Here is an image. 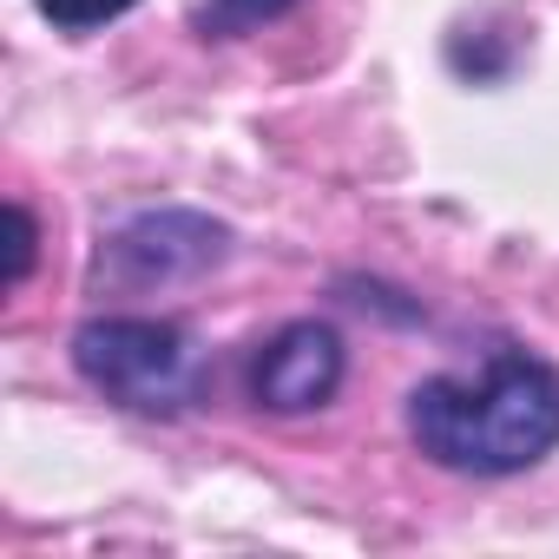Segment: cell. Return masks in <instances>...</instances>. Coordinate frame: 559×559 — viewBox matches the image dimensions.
<instances>
[{
    "mask_svg": "<svg viewBox=\"0 0 559 559\" xmlns=\"http://www.w3.org/2000/svg\"><path fill=\"white\" fill-rule=\"evenodd\" d=\"M224 257H230V224L185 211V204L139 211L99 243L93 290H171V284H191V276L217 270Z\"/></svg>",
    "mask_w": 559,
    "mask_h": 559,
    "instance_id": "3957f363",
    "label": "cell"
},
{
    "mask_svg": "<svg viewBox=\"0 0 559 559\" xmlns=\"http://www.w3.org/2000/svg\"><path fill=\"white\" fill-rule=\"evenodd\" d=\"M73 369L132 415H185L204 395V349L165 317H93L73 336Z\"/></svg>",
    "mask_w": 559,
    "mask_h": 559,
    "instance_id": "7a4b0ae2",
    "label": "cell"
},
{
    "mask_svg": "<svg viewBox=\"0 0 559 559\" xmlns=\"http://www.w3.org/2000/svg\"><path fill=\"white\" fill-rule=\"evenodd\" d=\"M34 8H40L60 34H93V27H106V21L132 14L139 0H34Z\"/></svg>",
    "mask_w": 559,
    "mask_h": 559,
    "instance_id": "8992f818",
    "label": "cell"
},
{
    "mask_svg": "<svg viewBox=\"0 0 559 559\" xmlns=\"http://www.w3.org/2000/svg\"><path fill=\"white\" fill-rule=\"evenodd\" d=\"M408 441L448 474H526L559 448V369L493 343L474 376H428L408 389Z\"/></svg>",
    "mask_w": 559,
    "mask_h": 559,
    "instance_id": "6da1fadb",
    "label": "cell"
},
{
    "mask_svg": "<svg viewBox=\"0 0 559 559\" xmlns=\"http://www.w3.org/2000/svg\"><path fill=\"white\" fill-rule=\"evenodd\" d=\"M8 224H14V257H8V284L21 290V284H27V270H34V243H40V230H34V211H27V204H8Z\"/></svg>",
    "mask_w": 559,
    "mask_h": 559,
    "instance_id": "52a82bcc",
    "label": "cell"
},
{
    "mask_svg": "<svg viewBox=\"0 0 559 559\" xmlns=\"http://www.w3.org/2000/svg\"><path fill=\"white\" fill-rule=\"evenodd\" d=\"M297 0H198L191 8V34L198 40H237V34H257L263 21L290 14Z\"/></svg>",
    "mask_w": 559,
    "mask_h": 559,
    "instance_id": "5b68a950",
    "label": "cell"
},
{
    "mask_svg": "<svg viewBox=\"0 0 559 559\" xmlns=\"http://www.w3.org/2000/svg\"><path fill=\"white\" fill-rule=\"evenodd\" d=\"M343 389V336L330 323H284L250 356V395L270 415H310Z\"/></svg>",
    "mask_w": 559,
    "mask_h": 559,
    "instance_id": "277c9868",
    "label": "cell"
}]
</instances>
